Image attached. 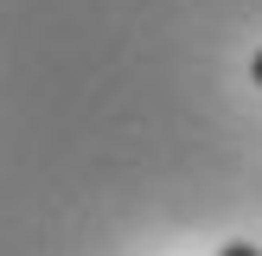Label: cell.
I'll list each match as a JSON object with an SVG mask.
<instances>
[{"instance_id":"6da1fadb","label":"cell","mask_w":262,"mask_h":256,"mask_svg":"<svg viewBox=\"0 0 262 256\" xmlns=\"http://www.w3.org/2000/svg\"><path fill=\"white\" fill-rule=\"evenodd\" d=\"M217 256H262V250H256V243H224Z\"/></svg>"},{"instance_id":"7a4b0ae2","label":"cell","mask_w":262,"mask_h":256,"mask_svg":"<svg viewBox=\"0 0 262 256\" xmlns=\"http://www.w3.org/2000/svg\"><path fill=\"white\" fill-rule=\"evenodd\" d=\"M250 77H256V83H262V51H256V58H250Z\"/></svg>"}]
</instances>
